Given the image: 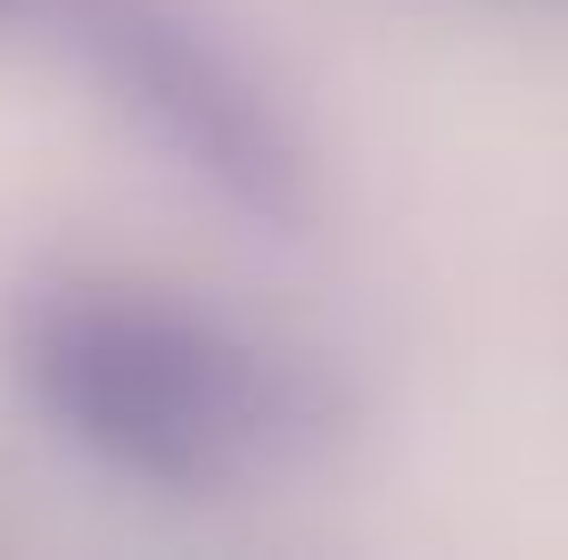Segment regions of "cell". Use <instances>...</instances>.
I'll return each mask as SVG.
<instances>
[{
    "mask_svg": "<svg viewBox=\"0 0 568 560\" xmlns=\"http://www.w3.org/2000/svg\"><path fill=\"white\" fill-rule=\"evenodd\" d=\"M9 355L67 446L156 495H240L329 429V396L297 355L141 281L33 288Z\"/></svg>",
    "mask_w": 568,
    "mask_h": 560,
    "instance_id": "obj_1",
    "label": "cell"
},
{
    "mask_svg": "<svg viewBox=\"0 0 568 560\" xmlns=\"http://www.w3.org/2000/svg\"><path fill=\"white\" fill-rule=\"evenodd\" d=\"M58 9L91 74L156 132V149L190 182H206L231 215L264 231L313 223L322 190L297 115L190 0H58Z\"/></svg>",
    "mask_w": 568,
    "mask_h": 560,
    "instance_id": "obj_2",
    "label": "cell"
},
{
    "mask_svg": "<svg viewBox=\"0 0 568 560\" xmlns=\"http://www.w3.org/2000/svg\"><path fill=\"white\" fill-rule=\"evenodd\" d=\"M0 9H17V0H0Z\"/></svg>",
    "mask_w": 568,
    "mask_h": 560,
    "instance_id": "obj_3",
    "label": "cell"
}]
</instances>
